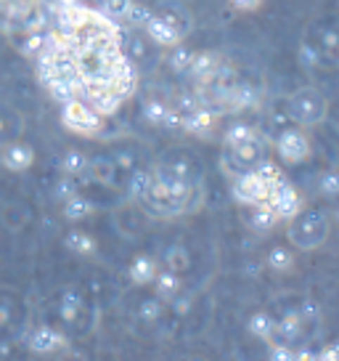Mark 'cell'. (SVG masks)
<instances>
[{
    "label": "cell",
    "mask_w": 339,
    "mask_h": 361,
    "mask_svg": "<svg viewBox=\"0 0 339 361\" xmlns=\"http://www.w3.org/2000/svg\"><path fill=\"white\" fill-rule=\"evenodd\" d=\"M85 176L101 186H114V178H117V162L109 157H93L88 159V170Z\"/></svg>",
    "instance_id": "16"
},
{
    "label": "cell",
    "mask_w": 339,
    "mask_h": 361,
    "mask_svg": "<svg viewBox=\"0 0 339 361\" xmlns=\"http://www.w3.org/2000/svg\"><path fill=\"white\" fill-rule=\"evenodd\" d=\"M302 329H305V319L300 311H289V314H283L279 322H276V332H273V338H279L281 343L286 345H292L294 340L302 338Z\"/></svg>",
    "instance_id": "15"
},
{
    "label": "cell",
    "mask_w": 339,
    "mask_h": 361,
    "mask_svg": "<svg viewBox=\"0 0 339 361\" xmlns=\"http://www.w3.org/2000/svg\"><path fill=\"white\" fill-rule=\"evenodd\" d=\"M286 112H289V120L297 128L313 130V128H318L328 117V102L318 88L302 85V88H297L286 99Z\"/></svg>",
    "instance_id": "6"
},
{
    "label": "cell",
    "mask_w": 339,
    "mask_h": 361,
    "mask_svg": "<svg viewBox=\"0 0 339 361\" xmlns=\"http://www.w3.org/2000/svg\"><path fill=\"white\" fill-rule=\"evenodd\" d=\"M265 263H268L273 271H289V269H292V263H294V255L286 247L276 245V247H271V252H268Z\"/></svg>",
    "instance_id": "24"
},
{
    "label": "cell",
    "mask_w": 339,
    "mask_h": 361,
    "mask_svg": "<svg viewBox=\"0 0 339 361\" xmlns=\"http://www.w3.org/2000/svg\"><path fill=\"white\" fill-rule=\"evenodd\" d=\"M32 162H34V149L30 144H24L22 138L6 144V147H0V165L6 170L24 173V170L32 168Z\"/></svg>",
    "instance_id": "12"
},
{
    "label": "cell",
    "mask_w": 339,
    "mask_h": 361,
    "mask_svg": "<svg viewBox=\"0 0 339 361\" xmlns=\"http://www.w3.org/2000/svg\"><path fill=\"white\" fill-rule=\"evenodd\" d=\"M334 215H337V221H339V204H337V213H334Z\"/></svg>",
    "instance_id": "32"
},
{
    "label": "cell",
    "mask_w": 339,
    "mask_h": 361,
    "mask_svg": "<svg viewBox=\"0 0 339 361\" xmlns=\"http://www.w3.org/2000/svg\"><path fill=\"white\" fill-rule=\"evenodd\" d=\"M252 213H249V224H252V228H257V231H271L273 226L279 224V218H276V213H273L268 204H252L249 207Z\"/></svg>",
    "instance_id": "21"
},
{
    "label": "cell",
    "mask_w": 339,
    "mask_h": 361,
    "mask_svg": "<svg viewBox=\"0 0 339 361\" xmlns=\"http://www.w3.org/2000/svg\"><path fill=\"white\" fill-rule=\"evenodd\" d=\"M24 135V114L8 102H0V147Z\"/></svg>",
    "instance_id": "13"
},
{
    "label": "cell",
    "mask_w": 339,
    "mask_h": 361,
    "mask_svg": "<svg viewBox=\"0 0 339 361\" xmlns=\"http://www.w3.org/2000/svg\"><path fill=\"white\" fill-rule=\"evenodd\" d=\"M165 266H167V271H175V274H181V271L188 269V266H191V258H188L186 247L172 245V247L165 252Z\"/></svg>",
    "instance_id": "23"
},
{
    "label": "cell",
    "mask_w": 339,
    "mask_h": 361,
    "mask_svg": "<svg viewBox=\"0 0 339 361\" xmlns=\"http://www.w3.org/2000/svg\"><path fill=\"white\" fill-rule=\"evenodd\" d=\"M40 72L61 106L69 102L88 104L101 117L117 112L138 88L136 67L124 51L117 22L85 6L67 8L46 37Z\"/></svg>",
    "instance_id": "1"
},
{
    "label": "cell",
    "mask_w": 339,
    "mask_h": 361,
    "mask_svg": "<svg viewBox=\"0 0 339 361\" xmlns=\"http://www.w3.org/2000/svg\"><path fill=\"white\" fill-rule=\"evenodd\" d=\"M85 170H88V157L82 154V152H69L67 157H64V173L67 176H85Z\"/></svg>",
    "instance_id": "25"
},
{
    "label": "cell",
    "mask_w": 339,
    "mask_h": 361,
    "mask_svg": "<svg viewBox=\"0 0 339 361\" xmlns=\"http://www.w3.org/2000/svg\"><path fill=\"white\" fill-rule=\"evenodd\" d=\"M32 332V305L19 290L0 284V353L16 348Z\"/></svg>",
    "instance_id": "4"
},
{
    "label": "cell",
    "mask_w": 339,
    "mask_h": 361,
    "mask_svg": "<svg viewBox=\"0 0 339 361\" xmlns=\"http://www.w3.org/2000/svg\"><path fill=\"white\" fill-rule=\"evenodd\" d=\"M162 311H165V303L159 300V298H148V300H143V303L138 305V316L143 319V322H157L159 316H162Z\"/></svg>",
    "instance_id": "26"
},
{
    "label": "cell",
    "mask_w": 339,
    "mask_h": 361,
    "mask_svg": "<svg viewBox=\"0 0 339 361\" xmlns=\"http://www.w3.org/2000/svg\"><path fill=\"white\" fill-rule=\"evenodd\" d=\"M69 345V335L58 332L53 327H34L30 335H27V348L32 350L34 356H56L61 348Z\"/></svg>",
    "instance_id": "10"
},
{
    "label": "cell",
    "mask_w": 339,
    "mask_h": 361,
    "mask_svg": "<svg viewBox=\"0 0 339 361\" xmlns=\"http://www.w3.org/2000/svg\"><path fill=\"white\" fill-rule=\"evenodd\" d=\"M318 361H339V343H331L318 353Z\"/></svg>",
    "instance_id": "30"
},
{
    "label": "cell",
    "mask_w": 339,
    "mask_h": 361,
    "mask_svg": "<svg viewBox=\"0 0 339 361\" xmlns=\"http://www.w3.org/2000/svg\"><path fill=\"white\" fill-rule=\"evenodd\" d=\"M141 207L154 218H181L196 213L204 202V180H191L162 168L148 170V186L141 194Z\"/></svg>",
    "instance_id": "2"
},
{
    "label": "cell",
    "mask_w": 339,
    "mask_h": 361,
    "mask_svg": "<svg viewBox=\"0 0 339 361\" xmlns=\"http://www.w3.org/2000/svg\"><path fill=\"white\" fill-rule=\"evenodd\" d=\"M265 204L276 213L279 221H289V218H294V215L302 210V197H300V192L294 189L289 180H279L273 186V192Z\"/></svg>",
    "instance_id": "9"
},
{
    "label": "cell",
    "mask_w": 339,
    "mask_h": 361,
    "mask_svg": "<svg viewBox=\"0 0 339 361\" xmlns=\"http://www.w3.org/2000/svg\"><path fill=\"white\" fill-rule=\"evenodd\" d=\"M321 194L326 197H339V170H328L321 178Z\"/></svg>",
    "instance_id": "27"
},
{
    "label": "cell",
    "mask_w": 339,
    "mask_h": 361,
    "mask_svg": "<svg viewBox=\"0 0 339 361\" xmlns=\"http://www.w3.org/2000/svg\"><path fill=\"white\" fill-rule=\"evenodd\" d=\"M286 239L294 250H318L326 245L328 234H331V221L324 207H302L300 213L286 221Z\"/></svg>",
    "instance_id": "5"
},
{
    "label": "cell",
    "mask_w": 339,
    "mask_h": 361,
    "mask_svg": "<svg viewBox=\"0 0 339 361\" xmlns=\"http://www.w3.org/2000/svg\"><path fill=\"white\" fill-rule=\"evenodd\" d=\"M154 293H157V298L162 300V303H170L175 295H181V276L175 274V271H159L157 279H154Z\"/></svg>",
    "instance_id": "17"
},
{
    "label": "cell",
    "mask_w": 339,
    "mask_h": 361,
    "mask_svg": "<svg viewBox=\"0 0 339 361\" xmlns=\"http://www.w3.org/2000/svg\"><path fill=\"white\" fill-rule=\"evenodd\" d=\"M249 335H255L257 340H273V332H276V319L265 311H257V314L249 316L247 322Z\"/></svg>",
    "instance_id": "19"
},
{
    "label": "cell",
    "mask_w": 339,
    "mask_h": 361,
    "mask_svg": "<svg viewBox=\"0 0 339 361\" xmlns=\"http://www.w3.org/2000/svg\"><path fill=\"white\" fill-rule=\"evenodd\" d=\"M56 314L64 322V327H69L72 332L77 329V335H88L96 322L93 308L75 290H61V295L56 298Z\"/></svg>",
    "instance_id": "7"
},
{
    "label": "cell",
    "mask_w": 339,
    "mask_h": 361,
    "mask_svg": "<svg viewBox=\"0 0 339 361\" xmlns=\"http://www.w3.org/2000/svg\"><path fill=\"white\" fill-rule=\"evenodd\" d=\"M276 152L281 154L283 162H289V165H297V162H302V159L310 154V141H307V133L302 128H289V130H283L279 135V141H276Z\"/></svg>",
    "instance_id": "11"
},
{
    "label": "cell",
    "mask_w": 339,
    "mask_h": 361,
    "mask_svg": "<svg viewBox=\"0 0 339 361\" xmlns=\"http://www.w3.org/2000/svg\"><path fill=\"white\" fill-rule=\"evenodd\" d=\"M159 3H183V0H159Z\"/></svg>",
    "instance_id": "31"
},
{
    "label": "cell",
    "mask_w": 339,
    "mask_h": 361,
    "mask_svg": "<svg viewBox=\"0 0 339 361\" xmlns=\"http://www.w3.org/2000/svg\"><path fill=\"white\" fill-rule=\"evenodd\" d=\"M159 274V266L154 258H148V255H138L133 263H130V279L136 284H151L157 279Z\"/></svg>",
    "instance_id": "18"
},
{
    "label": "cell",
    "mask_w": 339,
    "mask_h": 361,
    "mask_svg": "<svg viewBox=\"0 0 339 361\" xmlns=\"http://www.w3.org/2000/svg\"><path fill=\"white\" fill-rule=\"evenodd\" d=\"M56 361H88V356L82 353V350L72 348V345H67V348H61L56 353Z\"/></svg>",
    "instance_id": "29"
},
{
    "label": "cell",
    "mask_w": 339,
    "mask_h": 361,
    "mask_svg": "<svg viewBox=\"0 0 339 361\" xmlns=\"http://www.w3.org/2000/svg\"><path fill=\"white\" fill-rule=\"evenodd\" d=\"M93 215V202L91 200H85V197H69L67 202H64V218L72 221V224H79V221H85V218H91Z\"/></svg>",
    "instance_id": "20"
},
{
    "label": "cell",
    "mask_w": 339,
    "mask_h": 361,
    "mask_svg": "<svg viewBox=\"0 0 339 361\" xmlns=\"http://www.w3.org/2000/svg\"><path fill=\"white\" fill-rule=\"evenodd\" d=\"M268 159H271V141L257 128L234 125L223 138L220 168L226 170V176H231V178H238L244 173L262 168Z\"/></svg>",
    "instance_id": "3"
},
{
    "label": "cell",
    "mask_w": 339,
    "mask_h": 361,
    "mask_svg": "<svg viewBox=\"0 0 339 361\" xmlns=\"http://www.w3.org/2000/svg\"><path fill=\"white\" fill-rule=\"evenodd\" d=\"M313 45H316V51L321 59H326L331 64H339V30L334 24L318 27L316 37H313Z\"/></svg>",
    "instance_id": "14"
},
{
    "label": "cell",
    "mask_w": 339,
    "mask_h": 361,
    "mask_svg": "<svg viewBox=\"0 0 339 361\" xmlns=\"http://www.w3.org/2000/svg\"><path fill=\"white\" fill-rule=\"evenodd\" d=\"M64 125L79 135H96L101 130L103 117L98 112H93L88 104L69 102L64 104Z\"/></svg>",
    "instance_id": "8"
},
{
    "label": "cell",
    "mask_w": 339,
    "mask_h": 361,
    "mask_svg": "<svg viewBox=\"0 0 339 361\" xmlns=\"http://www.w3.org/2000/svg\"><path fill=\"white\" fill-rule=\"evenodd\" d=\"M268 361H297V353H294L292 345H286V343H276V345H271Z\"/></svg>",
    "instance_id": "28"
},
{
    "label": "cell",
    "mask_w": 339,
    "mask_h": 361,
    "mask_svg": "<svg viewBox=\"0 0 339 361\" xmlns=\"http://www.w3.org/2000/svg\"><path fill=\"white\" fill-rule=\"evenodd\" d=\"M67 247L75 250L77 255H93V252H96V239H93L91 234H85V231L75 228V231L67 237Z\"/></svg>",
    "instance_id": "22"
}]
</instances>
